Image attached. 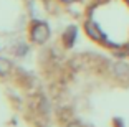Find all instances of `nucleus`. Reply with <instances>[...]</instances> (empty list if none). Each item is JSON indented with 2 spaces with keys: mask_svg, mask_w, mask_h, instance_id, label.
I'll use <instances>...</instances> for the list:
<instances>
[{
  "mask_svg": "<svg viewBox=\"0 0 129 127\" xmlns=\"http://www.w3.org/2000/svg\"><path fill=\"white\" fill-rule=\"evenodd\" d=\"M50 38V30L45 23H35L31 28V40L35 43H45Z\"/></svg>",
  "mask_w": 129,
  "mask_h": 127,
  "instance_id": "obj_1",
  "label": "nucleus"
},
{
  "mask_svg": "<svg viewBox=\"0 0 129 127\" xmlns=\"http://www.w3.org/2000/svg\"><path fill=\"white\" fill-rule=\"evenodd\" d=\"M113 73L121 79H127L129 78V66L126 63H122V61H116L113 64Z\"/></svg>",
  "mask_w": 129,
  "mask_h": 127,
  "instance_id": "obj_2",
  "label": "nucleus"
},
{
  "mask_svg": "<svg viewBox=\"0 0 129 127\" xmlns=\"http://www.w3.org/2000/svg\"><path fill=\"white\" fill-rule=\"evenodd\" d=\"M84 28H86V33L91 38H94V40H103V33H101V30H99V26L96 25V23L88 22L86 25H84Z\"/></svg>",
  "mask_w": 129,
  "mask_h": 127,
  "instance_id": "obj_3",
  "label": "nucleus"
},
{
  "mask_svg": "<svg viewBox=\"0 0 129 127\" xmlns=\"http://www.w3.org/2000/svg\"><path fill=\"white\" fill-rule=\"evenodd\" d=\"M12 69V64L8 60H5V58H0V76H5L8 74Z\"/></svg>",
  "mask_w": 129,
  "mask_h": 127,
  "instance_id": "obj_4",
  "label": "nucleus"
},
{
  "mask_svg": "<svg viewBox=\"0 0 129 127\" xmlns=\"http://www.w3.org/2000/svg\"><path fill=\"white\" fill-rule=\"evenodd\" d=\"M68 127H81V125H78V124H70Z\"/></svg>",
  "mask_w": 129,
  "mask_h": 127,
  "instance_id": "obj_5",
  "label": "nucleus"
},
{
  "mask_svg": "<svg viewBox=\"0 0 129 127\" xmlns=\"http://www.w3.org/2000/svg\"><path fill=\"white\" fill-rule=\"evenodd\" d=\"M63 2H75V0H63Z\"/></svg>",
  "mask_w": 129,
  "mask_h": 127,
  "instance_id": "obj_6",
  "label": "nucleus"
},
{
  "mask_svg": "<svg viewBox=\"0 0 129 127\" xmlns=\"http://www.w3.org/2000/svg\"><path fill=\"white\" fill-rule=\"evenodd\" d=\"M127 2H129V0H127Z\"/></svg>",
  "mask_w": 129,
  "mask_h": 127,
  "instance_id": "obj_7",
  "label": "nucleus"
}]
</instances>
